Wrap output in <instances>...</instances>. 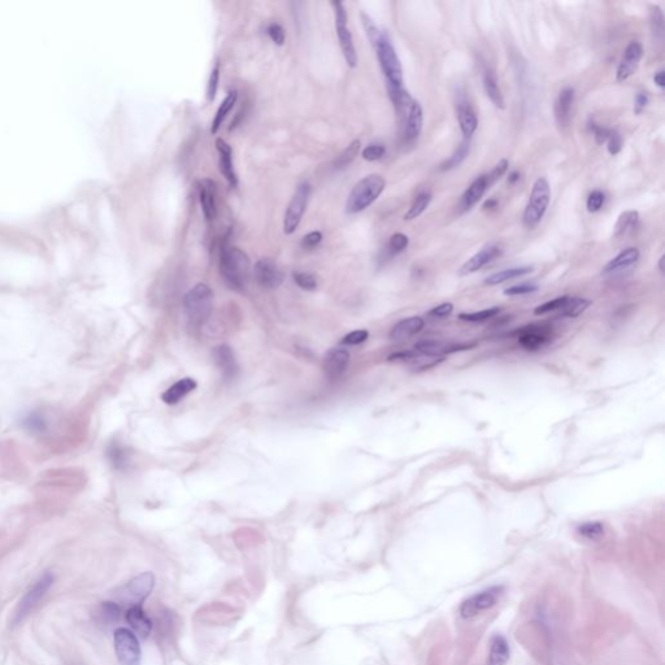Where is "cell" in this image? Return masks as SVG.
Segmentation results:
<instances>
[{
  "label": "cell",
  "mask_w": 665,
  "mask_h": 665,
  "mask_svg": "<svg viewBox=\"0 0 665 665\" xmlns=\"http://www.w3.org/2000/svg\"><path fill=\"white\" fill-rule=\"evenodd\" d=\"M220 272L232 290L242 292L250 277V257L238 247L224 245L220 254Z\"/></svg>",
  "instance_id": "6da1fadb"
},
{
  "label": "cell",
  "mask_w": 665,
  "mask_h": 665,
  "mask_svg": "<svg viewBox=\"0 0 665 665\" xmlns=\"http://www.w3.org/2000/svg\"><path fill=\"white\" fill-rule=\"evenodd\" d=\"M377 54L380 67L385 76L387 90H397L403 87V67L397 56V50L393 46L390 38L382 30L378 41L373 46Z\"/></svg>",
  "instance_id": "7a4b0ae2"
},
{
  "label": "cell",
  "mask_w": 665,
  "mask_h": 665,
  "mask_svg": "<svg viewBox=\"0 0 665 665\" xmlns=\"http://www.w3.org/2000/svg\"><path fill=\"white\" fill-rule=\"evenodd\" d=\"M386 187L385 178L381 175H369L360 179L349 195L346 212L350 215L359 213L371 207Z\"/></svg>",
  "instance_id": "3957f363"
},
{
  "label": "cell",
  "mask_w": 665,
  "mask_h": 665,
  "mask_svg": "<svg viewBox=\"0 0 665 665\" xmlns=\"http://www.w3.org/2000/svg\"><path fill=\"white\" fill-rule=\"evenodd\" d=\"M184 307L187 318L193 325L203 324L212 312L213 307V292L207 283H198L184 299Z\"/></svg>",
  "instance_id": "277c9868"
},
{
  "label": "cell",
  "mask_w": 665,
  "mask_h": 665,
  "mask_svg": "<svg viewBox=\"0 0 665 665\" xmlns=\"http://www.w3.org/2000/svg\"><path fill=\"white\" fill-rule=\"evenodd\" d=\"M551 201V187L545 177L536 179L526 204L523 221L526 228L533 229L542 221Z\"/></svg>",
  "instance_id": "5b68a950"
},
{
  "label": "cell",
  "mask_w": 665,
  "mask_h": 665,
  "mask_svg": "<svg viewBox=\"0 0 665 665\" xmlns=\"http://www.w3.org/2000/svg\"><path fill=\"white\" fill-rule=\"evenodd\" d=\"M155 586V577L150 572L142 573L128 584L122 586L116 593V598L124 604L130 607L140 606L151 594Z\"/></svg>",
  "instance_id": "8992f818"
},
{
  "label": "cell",
  "mask_w": 665,
  "mask_h": 665,
  "mask_svg": "<svg viewBox=\"0 0 665 665\" xmlns=\"http://www.w3.org/2000/svg\"><path fill=\"white\" fill-rule=\"evenodd\" d=\"M312 194V186L309 182L301 184L286 208L283 216V233L292 235L299 228L304 213L308 206V200Z\"/></svg>",
  "instance_id": "52a82bcc"
},
{
  "label": "cell",
  "mask_w": 665,
  "mask_h": 665,
  "mask_svg": "<svg viewBox=\"0 0 665 665\" xmlns=\"http://www.w3.org/2000/svg\"><path fill=\"white\" fill-rule=\"evenodd\" d=\"M331 7L334 8V16H336V30L338 36L339 45L343 54V58L346 60L347 65L350 68H356L358 65V54L356 48L353 45V39L351 34L350 29L347 26V11L346 7L342 1H331Z\"/></svg>",
  "instance_id": "ba28073f"
},
{
  "label": "cell",
  "mask_w": 665,
  "mask_h": 665,
  "mask_svg": "<svg viewBox=\"0 0 665 665\" xmlns=\"http://www.w3.org/2000/svg\"><path fill=\"white\" fill-rule=\"evenodd\" d=\"M115 651L121 665H140V646L138 637L127 628L115 631Z\"/></svg>",
  "instance_id": "9c48e42d"
},
{
  "label": "cell",
  "mask_w": 665,
  "mask_h": 665,
  "mask_svg": "<svg viewBox=\"0 0 665 665\" xmlns=\"http://www.w3.org/2000/svg\"><path fill=\"white\" fill-rule=\"evenodd\" d=\"M397 117L400 120L402 137L404 142L412 143L420 137L424 125V111L417 100H412L408 105L397 109Z\"/></svg>",
  "instance_id": "30bf717a"
},
{
  "label": "cell",
  "mask_w": 665,
  "mask_h": 665,
  "mask_svg": "<svg viewBox=\"0 0 665 665\" xmlns=\"http://www.w3.org/2000/svg\"><path fill=\"white\" fill-rule=\"evenodd\" d=\"M503 586H492L483 591L466 599L460 607V615L464 619H472L481 612L494 607L503 594Z\"/></svg>",
  "instance_id": "8fae6325"
},
{
  "label": "cell",
  "mask_w": 665,
  "mask_h": 665,
  "mask_svg": "<svg viewBox=\"0 0 665 665\" xmlns=\"http://www.w3.org/2000/svg\"><path fill=\"white\" fill-rule=\"evenodd\" d=\"M52 584H54V574L45 573L21 599L17 611L14 613V622L23 621L33 611V608L39 603V600L46 596L48 589Z\"/></svg>",
  "instance_id": "7c38bea8"
},
{
  "label": "cell",
  "mask_w": 665,
  "mask_h": 665,
  "mask_svg": "<svg viewBox=\"0 0 665 665\" xmlns=\"http://www.w3.org/2000/svg\"><path fill=\"white\" fill-rule=\"evenodd\" d=\"M642 56V45L640 42H637V41L631 42L626 46V48H625V51L622 54V58L620 60L619 67H618V70H616V80L619 82L629 80L631 76L638 69Z\"/></svg>",
  "instance_id": "4fadbf2b"
},
{
  "label": "cell",
  "mask_w": 665,
  "mask_h": 665,
  "mask_svg": "<svg viewBox=\"0 0 665 665\" xmlns=\"http://www.w3.org/2000/svg\"><path fill=\"white\" fill-rule=\"evenodd\" d=\"M254 276L257 283L264 289H277L283 282V273L270 259H260L255 264Z\"/></svg>",
  "instance_id": "5bb4252c"
},
{
  "label": "cell",
  "mask_w": 665,
  "mask_h": 665,
  "mask_svg": "<svg viewBox=\"0 0 665 665\" xmlns=\"http://www.w3.org/2000/svg\"><path fill=\"white\" fill-rule=\"evenodd\" d=\"M502 252V248L497 243H490V245L483 247L479 252L473 255L461 265V268L459 269V274L460 276H468V274L476 273L477 270L483 268L485 265L490 264L491 261H494L497 257H501Z\"/></svg>",
  "instance_id": "9a60e30c"
},
{
  "label": "cell",
  "mask_w": 665,
  "mask_h": 665,
  "mask_svg": "<svg viewBox=\"0 0 665 665\" xmlns=\"http://www.w3.org/2000/svg\"><path fill=\"white\" fill-rule=\"evenodd\" d=\"M350 364V353L343 349H333L329 351L324 362L323 369L329 380H338L347 371Z\"/></svg>",
  "instance_id": "2e32d148"
},
{
  "label": "cell",
  "mask_w": 665,
  "mask_h": 665,
  "mask_svg": "<svg viewBox=\"0 0 665 665\" xmlns=\"http://www.w3.org/2000/svg\"><path fill=\"white\" fill-rule=\"evenodd\" d=\"M469 347L470 346H468V345H456V343H450V342H444V340L428 339V340H421L419 343H416L413 350L420 355H424V356L444 358V355L453 353L456 351L467 350Z\"/></svg>",
  "instance_id": "e0dca14e"
},
{
  "label": "cell",
  "mask_w": 665,
  "mask_h": 665,
  "mask_svg": "<svg viewBox=\"0 0 665 665\" xmlns=\"http://www.w3.org/2000/svg\"><path fill=\"white\" fill-rule=\"evenodd\" d=\"M216 184L210 178L201 179L199 184V200L206 221L212 222L216 219Z\"/></svg>",
  "instance_id": "ac0fdd59"
},
{
  "label": "cell",
  "mask_w": 665,
  "mask_h": 665,
  "mask_svg": "<svg viewBox=\"0 0 665 665\" xmlns=\"http://www.w3.org/2000/svg\"><path fill=\"white\" fill-rule=\"evenodd\" d=\"M574 95L576 94L573 87H565L561 90L555 100L554 113L560 129L567 128L571 122V111L574 102Z\"/></svg>",
  "instance_id": "d6986e66"
},
{
  "label": "cell",
  "mask_w": 665,
  "mask_h": 665,
  "mask_svg": "<svg viewBox=\"0 0 665 665\" xmlns=\"http://www.w3.org/2000/svg\"><path fill=\"white\" fill-rule=\"evenodd\" d=\"M216 149H217L219 155H220L219 165H220L221 175L225 177V179L228 181V184L230 186L237 187V185H238V175H237L235 169H234L233 150H232V147L229 146L228 142H225L222 138H219V140H216Z\"/></svg>",
  "instance_id": "ffe728a7"
},
{
  "label": "cell",
  "mask_w": 665,
  "mask_h": 665,
  "mask_svg": "<svg viewBox=\"0 0 665 665\" xmlns=\"http://www.w3.org/2000/svg\"><path fill=\"white\" fill-rule=\"evenodd\" d=\"M457 120L464 140H470L479 128V117L473 107L466 100H460L457 105Z\"/></svg>",
  "instance_id": "44dd1931"
},
{
  "label": "cell",
  "mask_w": 665,
  "mask_h": 665,
  "mask_svg": "<svg viewBox=\"0 0 665 665\" xmlns=\"http://www.w3.org/2000/svg\"><path fill=\"white\" fill-rule=\"evenodd\" d=\"M549 342V331L545 327H527L520 331L519 343L529 351L542 349Z\"/></svg>",
  "instance_id": "7402d4cb"
},
{
  "label": "cell",
  "mask_w": 665,
  "mask_h": 665,
  "mask_svg": "<svg viewBox=\"0 0 665 665\" xmlns=\"http://www.w3.org/2000/svg\"><path fill=\"white\" fill-rule=\"evenodd\" d=\"M488 190H489V185H488L486 175H481L477 177L470 184V186L468 187L467 190L464 191V194L461 197V201H460L461 210L467 212V210H472L479 203L481 198L485 195V193Z\"/></svg>",
  "instance_id": "603a6c76"
},
{
  "label": "cell",
  "mask_w": 665,
  "mask_h": 665,
  "mask_svg": "<svg viewBox=\"0 0 665 665\" xmlns=\"http://www.w3.org/2000/svg\"><path fill=\"white\" fill-rule=\"evenodd\" d=\"M213 356H215L217 367L220 368V371L222 372V375L226 380H233L237 377L239 368H238V364L235 360L233 351L229 346L222 345V346L216 347L215 352H213Z\"/></svg>",
  "instance_id": "cb8c5ba5"
},
{
  "label": "cell",
  "mask_w": 665,
  "mask_h": 665,
  "mask_svg": "<svg viewBox=\"0 0 665 665\" xmlns=\"http://www.w3.org/2000/svg\"><path fill=\"white\" fill-rule=\"evenodd\" d=\"M127 621H128L130 628L133 629V633L138 635L140 638H147L152 631L151 620L144 613L140 606L130 607L127 612Z\"/></svg>",
  "instance_id": "d4e9b609"
},
{
  "label": "cell",
  "mask_w": 665,
  "mask_h": 665,
  "mask_svg": "<svg viewBox=\"0 0 665 665\" xmlns=\"http://www.w3.org/2000/svg\"><path fill=\"white\" fill-rule=\"evenodd\" d=\"M482 82H483L485 93L489 96L492 105L499 109H504L505 102H504V98H503L502 90H501L498 76H497L495 70L490 67L485 68L483 74H482Z\"/></svg>",
  "instance_id": "484cf974"
},
{
  "label": "cell",
  "mask_w": 665,
  "mask_h": 665,
  "mask_svg": "<svg viewBox=\"0 0 665 665\" xmlns=\"http://www.w3.org/2000/svg\"><path fill=\"white\" fill-rule=\"evenodd\" d=\"M424 325H425V321H424V318H421L419 316H412L408 318H404V320L399 321L397 325L391 329L390 338L394 339V340H403V339L409 338V337H412V336H415V334L421 331Z\"/></svg>",
  "instance_id": "4316f807"
},
{
  "label": "cell",
  "mask_w": 665,
  "mask_h": 665,
  "mask_svg": "<svg viewBox=\"0 0 665 665\" xmlns=\"http://www.w3.org/2000/svg\"><path fill=\"white\" fill-rule=\"evenodd\" d=\"M638 259H640L638 248H635V247L625 248L624 251L620 252L618 257H613L612 260L608 261L607 265L603 269V273L604 274L616 273V272H621L624 269L631 268V265H634L638 261Z\"/></svg>",
  "instance_id": "83f0119b"
},
{
  "label": "cell",
  "mask_w": 665,
  "mask_h": 665,
  "mask_svg": "<svg viewBox=\"0 0 665 665\" xmlns=\"http://www.w3.org/2000/svg\"><path fill=\"white\" fill-rule=\"evenodd\" d=\"M195 389H197V381L186 377L175 382V385L171 386L162 395V399L166 404H175Z\"/></svg>",
  "instance_id": "f1b7e54d"
},
{
  "label": "cell",
  "mask_w": 665,
  "mask_h": 665,
  "mask_svg": "<svg viewBox=\"0 0 665 665\" xmlns=\"http://www.w3.org/2000/svg\"><path fill=\"white\" fill-rule=\"evenodd\" d=\"M510 659V646L503 635H494L486 665H507Z\"/></svg>",
  "instance_id": "f546056e"
},
{
  "label": "cell",
  "mask_w": 665,
  "mask_h": 665,
  "mask_svg": "<svg viewBox=\"0 0 665 665\" xmlns=\"http://www.w3.org/2000/svg\"><path fill=\"white\" fill-rule=\"evenodd\" d=\"M107 457L112 464V467L117 470H125L130 466V453L128 448L116 441L108 444Z\"/></svg>",
  "instance_id": "4dcf8cb0"
},
{
  "label": "cell",
  "mask_w": 665,
  "mask_h": 665,
  "mask_svg": "<svg viewBox=\"0 0 665 665\" xmlns=\"http://www.w3.org/2000/svg\"><path fill=\"white\" fill-rule=\"evenodd\" d=\"M534 270V267H530V265H525V267H516V268L504 269V270H501V272H497L494 274L489 276L486 280H485V283L488 286H497V285H501L503 282H507V281L514 280V279H519V277H523V276H526L529 273H532Z\"/></svg>",
  "instance_id": "1f68e13d"
},
{
  "label": "cell",
  "mask_w": 665,
  "mask_h": 665,
  "mask_svg": "<svg viewBox=\"0 0 665 665\" xmlns=\"http://www.w3.org/2000/svg\"><path fill=\"white\" fill-rule=\"evenodd\" d=\"M95 619L100 624L112 625L121 619V607L116 602H103L95 609Z\"/></svg>",
  "instance_id": "d6a6232c"
},
{
  "label": "cell",
  "mask_w": 665,
  "mask_h": 665,
  "mask_svg": "<svg viewBox=\"0 0 665 665\" xmlns=\"http://www.w3.org/2000/svg\"><path fill=\"white\" fill-rule=\"evenodd\" d=\"M640 222V213L637 210H625L619 216L615 225V238H622L631 233Z\"/></svg>",
  "instance_id": "836d02e7"
},
{
  "label": "cell",
  "mask_w": 665,
  "mask_h": 665,
  "mask_svg": "<svg viewBox=\"0 0 665 665\" xmlns=\"http://www.w3.org/2000/svg\"><path fill=\"white\" fill-rule=\"evenodd\" d=\"M21 425L26 432L36 434V435L45 434L48 430L46 416L41 411L29 412L21 421Z\"/></svg>",
  "instance_id": "e575fe53"
},
{
  "label": "cell",
  "mask_w": 665,
  "mask_h": 665,
  "mask_svg": "<svg viewBox=\"0 0 665 665\" xmlns=\"http://www.w3.org/2000/svg\"><path fill=\"white\" fill-rule=\"evenodd\" d=\"M237 99H238V94H237V91H229L228 95H226V98L222 100L221 105H220L217 112H216V116H215L213 121H212V128H210V133L212 134H216L220 130L224 120L229 115V112L233 109L234 105L237 103Z\"/></svg>",
  "instance_id": "d590c367"
},
{
  "label": "cell",
  "mask_w": 665,
  "mask_h": 665,
  "mask_svg": "<svg viewBox=\"0 0 665 665\" xmlns=\"http://www.w3.org/2000/svg\"><path fill=\"white\" fill-rule=\"evenodd\" d=\"M432 193L429 190H424V191L419 193L416 195V198L413 199V201H412V204H411L408 210L406 212L404 220L406 221H411V220H415V219L420 217L421 215L429 207V204L432 201Z\"/></svg>",
  "instance_id": "8d00e7d4"
},
{
  "label": "cell",
  "mask_w": 665,
  "mask_h": 665,
  "mask_svg": "<svg viewBox=\"0 0 665 665\" xmlns=\"http://www.w3.org/2000/svg\"><path fill=\"white\" fill-rule=\"evenodd\" d=\"M469 151H470V140H464L459 144V147L453 153V156L439 165V171L447 172V171L455 169L467 159Z\"/></svg>",
  "instance_id": "74e56055"
},
{
  "label": "cell",
  "mask_w": 665,
  "mask_h": 665,
  "mask_svg": "<svg viewBox=\"0 0 665 665\" xmlns=\"http://www.w3.org/2000/svg\"><path fill=\"white\" fill-rule=\"evenodd\" d=\"M360 149H362L360 140H352L350 144L343 151L340 152V155L336 159V162H334V169L336 171L346 169L356 159V156L360 152Z\"/></svg>",
  "instance_id": "f35d334b"
},
{
  "label": "cell",
  "mask_w": 665,
  "mask_h": 665,
  "mask_svg": "<svg viewBox=\"0 0 665 665\" xmlns=\"http://www.w3.org/2000/svg\"><path fill=\"white\" fill-rule=\"evenodd\" d=\"M591 301L585 299V298H568L567 303L561 308V315L565 317H577V316L584 314L585 311L590 307Z\"/></svg>",
  "instance_id": "ab89813d"
},
{
  "label": "cell",
  "mask_w": 665,
  "mask_h": 665,
  "mask_svg": "<svg viewBox=\"0 0 665 665\" xmlns=\"http://www.w3.org/2000/svg\"><path fill=\"white\" fill-rule=\"evenodd\" d=\"M650 23L655 39L663 41L664 36V14L659 6L650 7Z\"/></svg>",
  "instance_id": "60d3db41"
},
{
  "label": "cell",
  "mask_w": 665,
  "mask_h": 665,
  "mask_svg": "<svg viewBox=\"0 0 665 665\" xmlns=\"http://www.w3.org/2000/svg\"><path fill=\"white\" fill-rule=\"evenodd\" d=\"M577 532L581 537L590 539V541H596V539H600L604 536V526L602 523L590 521V523H585L582 525L578 526Z\"/></svg>",
  "instance_id": "b9f144b4"
},
{
  "label": "cell",
  "mask_w": 665,
  "mask_h": 665,
  "mask_svg": "<svg viewBox=\"0 0 665 665\" xmlns=\"http://www.w3.org/2000/svg\"><path fill=\"white\" fill-rule=\"evenodd\" d=\"M502 309L499 307H491V308H488V309H482L479 312L461 314V315H459V318L463 320V321H468V323H481V321H486L489 318H492V317L499 315Z\"/></svg>",
  "instance_id": "7bdbcfd3"
},
{
  "label": "cell",
  "mask_w": 665,
  "mask_h": 665,
  "mask_svg": "<svg viewBox=\"0 0 665 665\" xmlns=\"http://www.w3.org/2000/svg\"><path fill=\"white\" fill-rule=\"evenodd\" d=\"M409 245L408 237L406 234L395 233L390 237L387 251L390 255H397L403 252Z\"/></svg>",
  "instance_id": "ee69618b"
},
{
  "label": "cell",
  "mask_w": 665,
  "mask_h": 665,
  "mask_svg": "<svg viewBox=\"0 0 665 665\" xmlns=\"http://www.w3.org/2000/svg\"><path fill=\"white\" fill-rule=\"evenodd\" d=\"M220 68H221V64L220 61L217 60L215 63V67L210 72V80H208V86H207V99L208 102H213L215 98H216V94H217V90H219V82H220Z\"/></svg>",
  "instance_id": "f6af8a7d"
},
{
  "label": "cell",
  "mask_w": 665,
  "mask_h": 665,
  "mask_svg": "<svg viewBox=\"0 0 665 665\" xmlns=\"http://www.w3.org/2000/svg\"><path fill=\"white\" fill-rule=\"evenodd\" d=\"M294 277V281L295 283L303 289V290H308V292H312L315 290L317 287V280H316L315 276L311 274V273H307V272H295L292 274Z\"/></svg>",
  "instance_id": "bcb514c9"
},
{
  "label": "cell",
  "mask_w": 665,
  "mask_h": 665,
  "mask_svg": "<svg viewBox=\"0 0 665 665\" xmlns=\"http://www.w3.org/2000/svg\"><path fill=\"white\" fill-rule=\"evenodd\" d=\"M362 26H364V30H365V34H367V36H368V39H369L371 45L374 46V45H375V42L378 41L380 35H381V33H382V30H380V29L377 28V25L374 23L373 20H372V19H371V17H369L367 13H364V12L362 13Z\"/></svg>",
  "instance_id": "7dc6e473"
},
{
  "label": "cell",
  "mask_w": 665,
  "mask_h": 665,
  "mask_svg": "<svg viewBox=\"0 0 665 665\" xmlns=\"http://www.w3.org/2000/svg\"><path fill=\"white\" fill-rule=\"evenodd\" d=\"M568 298H569L568 295H564V296H559L556 299H552L547 303L541 304L534 309V314L536 315H545V314L554 312V311H560L561 308L564 307V304L567 303Z\"/></svg>",
  "instance_id": "c3c4849f"
},
{
  "label": "cell",
  "mask_w": 665,
  "mask_h": 665,
  "mask_svg": "<svg viewBox=\"0 0 665 665\" xmlns=\"http://www.w3.org/2000/svg\"><path fill=\"white\" fill-rule=\"evenodd\" d=\"M386 147L380 143H373L367 146L362 151V156L367 162H377L385 156Z\"/></svg>",
  "instance_id": "681fc988"
},
{
  "label": "cell",
  "mask_w": 665,
  "mask_h": 665,
  "mask_svg": "<svg viewBox=\"0 0 665 665\" xmlns=\"http://www.w3.org/2000/svg\"><path fill=\"white\" fill-rule=\"evenodd\" d=\"M508 166H510V163L507 159H501L497 165L491 169L490 173H488L486 175V179H488V185H489V188H490L497 181H499L502 178L503 175L507 173L508 171Z\"/></svg>",
  "instance_id": "f907efd6"
},
{
  "label": "cell",
  "mask_w": 665,
  "mask_h": 665,
  "mask_svg": "<svg viewBox=\"0 0 665 665\" xmlns=\"http://www.w3.org/2000/svg\"><path fill=\"white\" fill-rule=\"evenodd\" d=\"M604 200H606V195L603 191L600 190H594L590 193L589 198H587V201H586V208L589 212L594 213V212H598L600 210V208L603 207L604 204Z\"/></svg>",
  "instance_id": "816d5d0a"
},
{
  "label": "cell",
  "mask_w": 665,
  "mask_h": 665,
  "mask_svg": "<svg viewBox=\"0 0 665 665\" xmlns=\"http://www.w3.org/2000/svg\"><path fill=\"white\" fill-rule=\"evenodd\" d=\"M267 34L269 35V38L272 39V42L277 46H282L285 43V39H286V34H285V29L281 26L279 23H270L268 26H267Z\"/></svg>",
  "instance_id": "f5cc1de1"
},
{
  "label": "cell",
  "mask_w": 665,
  "mask_h": 665,
  "mask_svg": "<svg viewBox=\"0 0 665 665\" xmlns=\"http://www.w3.org/2000/svg\"><path fill=\"white\" fill-rule=\"evenodd\" d=\"M606 143L608 144V152H609L612 156H615V155H618V153L622 150V146H624V140H622V135L620 134L618 130L612 129V130H611V134H609V137H608V140Z\"/></svg>",
  "instance_id": "db71d44e"
},
{
  "label": "cell",
  "mask_w": 665,
  "mask_h": 665,
  "mask_svg": "<svg viewBox=\"0 0 665 665\" xmlns=\"http://www.w3.org/2000/svg\"><path fill=\"white\" fill-rule=\"evenodd\" d=\"M538 289H539V286L536 283H521V285H514V286L505 289L504 294L510 295V296L526 295V294L538 292Z\"/></svg>",
  "instance_id": "11a10c76"
},
{
  "label": "cell",
  "mask_w": 665,
  "mask_h": 665,
  "mask_svg": "<svg viewBox=\"0 0 665 665\" xmlns=\"http://www.w3.org/2000/svg\"><path fill=\"white\" fill-rule=\"evenodd\" d=\"M369 337V333L367 330H355V331H351L349 333L345 338L342 339V345H346V346H353V345H360L362 342H365L367 339Z\"/></svg>",
  "instance_id": "9f6ffc18"
},
{
  "label": "cell",
  "mask_w": 665,
  "mask_h": 665,
  "mask_svg": "<svg viewBox=\"0 0 665 665\" xmlns=\"http://www.w3.org/2000/svg\"><path fill=\"white\" fill-rule=\"evenodd\" d=\"M323 242V233L321 232H311V233L304 235L302 239V247L304 250H314L317 246Z\"/></svg>",
  "instance_id": "6f0895ef"
},
{
  "label": "cell",
  "mask_w": 665,
  "mask_h": 665,
  "mask_svg": "<svg viewBox=\"0 0 665 665\" xmlns=\"http://www.w3.org/2000/svg\"><path fill=\"white\" fill-rule=\"evenodd\" d=\"M454 311V304L451 303H444L434 307L433 309L429 311V317L432 318H446L447 316L451 315Z\"/></svg>",
  "instance_id": "680465c9"
},
{
  "label": "cell",
  "mask_w": 665,
  "mask_h": 665,
  "mask_svg": "<svg viewBox=\"0 0 665 665\" xmlns=\"http://www.w3.org/2000/svg\"><path fill=\"white\" fill-rule=\"evenodd\" d=\"M590 129H591V131L594 134V138H596V142L598 144L606 143L608 137H609V134H611V130H612V129L606 128V127H600V125H598L596 122L590 124Z\"/></svg>",
  "instance_id": "91938a15"
},
{
  "label": "cell",
  "mask_w": 665,
  "mask_h": 665,
  "mask_svg": "<svg viewBox=\"0 0 665 665\" xmlns=\"http://www.w3.org/2000/svg\"><path fill=\"white\" fill-rule=\"evenodd\" d=\"M650 103V96L647 93H638L634 99V113L641 115L644 108Z\"/></svg>",
  "instance_id": "94428289"
},
{
  "label": "cell",
  "mask_w": 665,
  "mask_h": 665,
  "mask_svg": "<svg viewBox=\"0 0 665 665\" xmlns=\"http://www.w3.org/2000/svg\"><path fill=\"white\" fill-rule=\"evenodd\" d=\"M654 82L656 86H659L660 89H664L665 87L664 70H659V72H656V73H655Z\"/></svg>",
  "instance_id": "6125c7cd"
},
{
  "label": "cell",
  "mask_w": 665,
  "mask_h": 665,
  "mask_svg": "<svg viewBox=\"0 0 665 665\" xmlns=\"http://www.w3.org/2000/svg\"><path fill=\"white\" fill-rule=\"evenodd\" d=\"M497 207H498V200H497V199H489V200H486V203L483 204V208H485V210H494V208H497Z\"/></svg>",
  "instance_id": "be15d7a7"
},
{
  "label": "cell",
  "mask_w": 665,
  "mask_h": 665,
  "mask_svg": "<svg viewBox=\"0 0 665 665\" xmlns=\"http://www.w3.org/2000/svg\"><path fill=\"white\" fill-rule=\"evenodd\" d=\"M517 181H520V173L517 171H514L508 175V182L512 185V184H516Z\"/></svg>",
  "instance_id": "e7e4bbea"
},
{
  "label": "cell",
  "mask_w": 665,
  "mask_h": 665,
  "mask_svg": "<svg viewBox=\"0 0 665 665\" xmlns=\"http://www.w3.org/2000/svg\"><path fill=\"white\" fill-rule=\"evenodd\" d=\"M663 261H664V257L659 259V269H660V272H663Z\"/></svg>",
  "instance_id": "03108f58"
}]
</instances>
